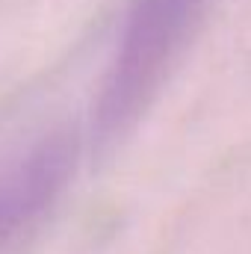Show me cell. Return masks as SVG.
Masks as SVG:
<instances>
[{
	"label": "cell",
	"mask_w": 251,
	"mask_h": 254,
	"mask_svg": "<svg viewBox=\"0 0 251 254\" xmlns=\"http://www.w3.org/2000/svg\"><path fill=\"white\" fill-rule=\"evenodd\" d=\"M77 163V136L57 130L0 172V252L18 243L63 195Z\"/></svg>",
	"instance_id": "cell-2"
},
{
	"label": "cell",
	"mask_w": 251,
	"mask_h": 254,
	"mask_svg": "<svg viewBox=\"0 0 251 254\" xmlns=\"http://www.w3.org/2000/svg\"><path fill=\"white\" fill-rule=\"evenodd\" d=\"M204 0H136L119 51L95 104V136L113 145L125 136L157 95L169 63L187 42Z\"/></svg>",
	"instance_id": "cell-1"
}]
</instances>
